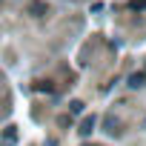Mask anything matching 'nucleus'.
<instances>
[{
  "label": "nucleus",
  "instance_id": "nucleus-2",
  "mask_svg": "<svg viewBox=\"0 0 146 146\" xmlns=\"http://www.w3.org/2000/svg\"><path fill=\"white\" fill-rule=\"evenodd\" d=\"M129 83H132V86H143V75H132Z\"/></svg>",
  "mask_w": 146,
  "mask_h": 146
},
{
  "label": "nucleus",
  "instance_id": "nucleus-3",
  "mask_svg": "<svg viewBox=\"0 0 146 146\" xmlns=\"http://www.w3.org/2000/svg\"><path fill=\"white\" fill-rule=\"evenodd\" d=\"M32 12H37V15H43V12H46V6H43V3H32Z\"/></svg>",
  "mask_w": 146,
  "mask_h": 146
},
{
  "label": "nucleus",
  "instance_id": "nucleus-1",
  "mask_svg": "<svg viewBox=\"0 0 146 146\" xmlns=\"http://www.w3.org/2000/svg\"><path fill=\"white\" fill-rule=\"evenodd\" d=\"M92 126H95V117H86V120H83V129H80V132H83V135H89V132H92Z\"/></svg>",
  "mask_w": 146,
  "mask_h": 146
},
{
  "label": "nucleus",
  "instance_id": "nucleus-4",
  "mask_svg": "<svg viewBox=\"0 0 146 146\" xmlns=\"http://www.w3.org/2000/svg\"><path fill=\"white\" fill-rule=\"evenodd\" d=\"M72 112H75V115H80V112H83V103H78V100H75V103H72Z\"/></svg>",
  "mask_w": 146,
  "mask_h": 146
}]
</instances>
